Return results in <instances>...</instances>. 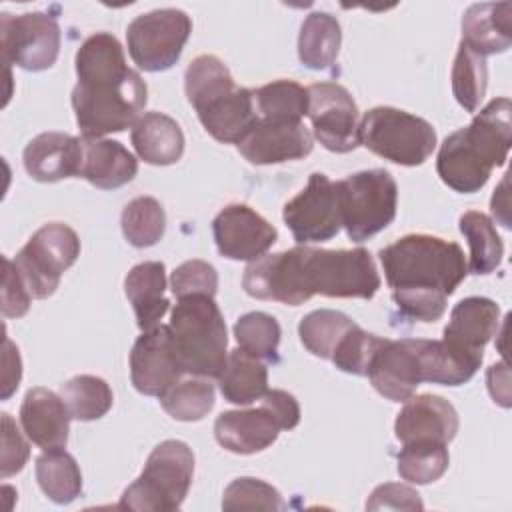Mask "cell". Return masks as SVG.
Segmentation results:
<instances>
[{"label":"cell","instance_id":"6da1fadb","mask_svg":"<svg viewBox=\"0 0 512 512\" xmlns=\"http://www.w3.org/2000/svg\"><path fill=\"white\" fill-rule=\"evenodd\" d=\"M248 296L298 306L312 296L370 300L380 288V276L368 250H324L296 246L264 254L244 270Z\"/></svg>","mask_w":512,"mask_h":512},{"label":"cell","instance_id":"7a4b0ae2","mask_svg":"<svg viewBox=\"0 0 512 512\" xmlns=\"http://www.w3.org/2000/svg\"><path fill=\"white\" fill-rule=\"evenodd\" d=\"M78 84L72 108L82 138H102L132 128L146 106L148 88L140 74L128 68L116 36L96 32L76 52Z\"/></svg>","mask_w":512,"mask_h":512},{"label":"cell","instance_id":"3957f363","mask_svg":"<svg viewBox=\"0 0 512 512\" xmlns=\"http://www.w3.org/2000/svg\"><path fill=\"white\" fill-rule=\"evenodd\" d=\"M378 256L396 306L420 322L438 320L446 310V298L468 274L462 248L430 234L402 236Z\"/></svg>","mask_w":512,"mask_h":512},{"label":"cell","instance_id":"277c9868","mask_svg":"<svg viewBox=\"0 0 512 512\" xmlns=\"http://www.w3.org/2000/svg\"><path fill=\"white\" fill-rule=\"evenodd\" d=\"M510 144V100L494 98L468 126L446 136L436 158L438 176L460 194L478 192L492 170L506 162Z\"/></svg>","mask_w":512,"mask_h":512},{"label":"cell","instance_id":"5b68a950","mask_svg":"<svg viewBox=\"0 0 512 512\" xmlns=\"http://www.w3.org/2000/svg\"><path fill=\"white\" fill-rule=\"evenodd\" d=\"M184 90L198 120L218 142L238 144L258 120L252 90L236 86L226 64L212 54L188 64Z\"/></svg>","mask_w":512,"mask_h":512},{"label":"cell","instance_id":"8992f818","mask_svg":"<svg viewBox=\"0 0 512 512\" xmlns=\"http://www.w3.org/2000/svg\"><path fill=\"white\" fill-rule=\"evenodd\" d=\"M168 330L184 374L202 378H218L222 374L228 360V336L214 298H178Z\"/></svg>","mask_w":512,"mask_h":512},{"label":"cell","instance_id":"52a82bcc","mask_svg":"<svg viewBox=\"0 0 512 512\" xmlns=\"http://www.w3.org/2000/svg\"><path fill=\"white\" fill-rule=\"evenodd\" d=\"M194 454L186 442L164 440L148 456L142 474L124 490L120 508L138 512L178 510L190 490Z\"/></svg>","mask_w":512,"mask_h":512},{"label":"cell","instance_id":"ba28073f","mask_svg":"<svg viewBox=\"0 0 512 512\" xmlns=\"http://www.w3.org/2000/svg\"><path fill=\"white\" fill-rule=\"evenodd\" d=\"M360 144L402 166H418L436 148L432 124L392 106H376L360 120Z\"/></svg>","mask_w":512,"mask_h":512},{"label":"cell","instance_id":"9c48e42d","mask_svg":"<svg viewBox=\"0 0 512 512\" xmlns=\"http://www.w3.org/2000/svg\"><path fill=\"white\" fill-rule=\"evenodd\" d=\"M340 218L352 242H364L396 216L398 186L388 170H362L336 182Z\"/></svg>","mask_w":512,"mask_h":512},{"label":"cell","instance_id":"30bf717a","mask_svg":"<svg viewBox=\"0 0 512 512\" xmlns=\"http://www.w3.org/2000/svg\"><path fill=\"white\" fill-rule=\"evenodd\" d=\"M80 256L78 234L62 224L50 222L38 228L14 258V266L32 298L52 296L62 274Z\"/></svg>","mask_w":512,"mask_h":512},{"label":"cell","instance_id":"8fae6325","mask_svg":"<svg viewBox=\"0 0 512 512\" xmlns=\"http://www.w3.org/2000/svg\"><path fill=\"white\" fill-rule=\"evenodd\" d=\"M192 32V20L178 8H160L136 16L126 30L128 52L146 72L172 68Z\"/></svg>","mask_w":512,"mask_h":512},{"label":"cell","instance_id":"7c38bea8","mask_svg":"<svg viewBox=\"0 0 512 512\" xmlns=\"http://www.w3.org/2000/svg\"><path fill=\"white\" fill-rule=\"evenodd\" d=\"M0 44L4 60L30 72L50 68L60 52V26L44 12L0 16Z\"/></svg>","mask_w":512,"mask_h":512},{"label":"cell","instance_id":"4fadbf2b","mask_svg":"<svg viewBox=\"0 0 512 512\" xmlns=\"http://www.w3.org/2000/svg\"><path fill=\"white\" fill-rule=\"evenodd\" d=\"M308 118L314 138L326 150L346 154L360 144L358 106L344 86L336 82L308 86Z\"/></svg>","mask_w":512,"mask_h":512},{"label":"cell","instance_id":"5bb4252c","mask_svg":"<svg viewBox=\"0 0 512 512\" xmlns=\"http://www.w3.org/2000/svg\"><path fill=\"white\" fill-rule=\"evenodd\" d=\"M282 216L298 244L334 238L342 228L336 182L322 172L310 174L306 188L286 202Z\"/></svg>","mask_w":512,"mask_h":512},{"label":"cell","instance_id":"9a60e30c","mask_svg":"<svg viewBox=\"0 0 512 512\" xmlns=\"http://www.w3.org/2000/svg\"><path fill=\"white\" fill-rule=\"evenodd\" d=\"M216 248L230 260H258L278 238L276 228L246 204H230L212 220Z\"/></svg>","mask_w":512,"mask_h":512},{"label":"cell","instance_id":"2e32d148","mask_svg":"<svg viewBox=\"0 0 512 512\" xmlns=\"http://www.w3.org/2000/svg\"><path fill=\"white\" fill-rule=\"evenodd\" d=\"M182 374L168 326L158 324L138 336L130 352V380L140 394L160 398Z\"/></svg>","mask_w":512,"mask_h":512},{"label":"cell","instance_id":"e0dca14e","mask_svg":"<svg viewBox=\"0 0 512 512\" xmlns=\"http://www.w3.org/2000/svg\"><path fill=\"white\" fill-rule=\"evenodd\" d=\"M236 146L248 162L262 166L304 158L312 152L314 140L302 122L258 118Z\"/></svg>","mask_w":512,"mask_h":512},{"label":"cell","instance_id":"ac0fdd59","mask_svg":"<svg viewBox=\"0 0 512 512\" xmlns=\"http://www.w3.org/2000/svg\"><path fill=\"white\" fill-rule=\"evenodd\" d=\"M366 376L384 398L392 402L408 400L422 382L412 338H384L368 364Z\"/></svg>","mask_w":512,"mask_h":512},{"label":"cell","instance_id":"d6986e66","mask_svg":"<svg viewBox=\"0 0 512 512\" xmlns=\"http://www.w3.org/2000/svg\"><path fill=\"white\" fill-rule=\"evenodd\" d=\"M458 432V412L454 406L436 394H420L404 400L394 422L396 438L406 442L434 440L448 444Z\"/></svg>","mask_w":512,"mask_h":512},{"label":"cell","instance_id":"ffe728a7","mask_svg":"<svg viewBox=\"0 0 512 512\" xmlns=\"http://www.w3.org/2000/svg\"><path fill=\"white\" fill-rule=\"evenodd\" d=\"M22 160L26 172L38 182H58L78 176L82 140L66 132H42L26 144Z\"/></svg>","mask_w":512,"mask_h":512},{"label":"cell","instance_id":"44dd1931","mask_svg":"<svg viewBox=\"0 0 512 512\" xmlns=\"http://www.w3.org/2000/svg\"><path fill=\"white\" fill-rule=\"evenodd\" d=\"M20 424L28 440L42 450L64 448L70 430V412L64 400L48 388H30L20 406Z\"/></svg>","mask_w":512,"mask_h":512},{"label":"cell","instance_id":"7402d4cb","mask_svg":"<svg viewBox=\"0 0 512 512\" xmlns=\"http://www.w3.org/2000/svg\"><path fill=\"white\" fill-rule=\"evenodd\" d=\"M278 420L266 406L222 412L214 422V436L234 454H254L268 448L280 432Z\"/></svg>","mask_w":512,"mask_h":512},{"label":"cell","instance_id":"603a6c76","mask_svg":"<svg viewBox=\"0 0 512 512\" xmlns=\"http://www.w3.org/2000/svg\"><path fill=\"white\" fill-rule=\"evenodd\" d=\"M422 382L460 386L468 382L482 364V352L458 348L446 340L412 338Z\"/></svg>","mask_w":512,"mask_h":512},{"label":"cell","instance_id":"cb8c5ba5","mask_svg":"<svg viewBox=\"0 0 512 512\" xmlns=\"http://www.w3.org/2000/svg\"><path fill=\"white\" fill-rule=\"evenodd\" d=\"M82 164L80 178L102 190H114L128 184L138 172L134 154L116 140L106 138H80Z\"/></svg>","mask_w":512,"mask_h":512},{"label":"cell","instance_id":"d4e9b609","mask_svg":"<svg viewBox=\"0 0 512 512\" xmlns=\"http://www.w3.org/2000/svg\"><path fill=\"white\" fill-rule=\"evenodd\" d=\"M498 324L500 306L494 300L468 296L452 308L442 340L470 352H484V346L498 332Z\"/></svg>","mask_w":512,"mask_h":512},{"label":"cell","instance_id":"484cf974","mask_svg":"<svg viewBox=\"0 0 512 512\" xmlns=\"http://www.w3.org/2000/svg\"><path fill=\"white\" fill-rule=\"evenodd\" d=\"M510 12V2L472 4L462 16V42L484 58L508 50L512 42Z\"/></svg>","mask_w":512,"mask_h":512},{"label":"cell","instance_id":"4316f807","mask_svg":"<svg viewBox=\"0 0 512 512\" xmlns=\"http://www.w3.org/2000/svg\"><path fill=\"white\" fill-rule=\"evenodd\" d=\"M166 272L162 262H140L124 278V292L134 308L136 324L142 332L158 326L162 316L168 312Z\"/></svg>","mask_w":512,"mask_h":512},{"label":"cell","instance_id":"83f0119b","mask_svg":"<svg viewBox=\"0 0 512 512\" xmlns=\"http://www.w3.org/2000/svg\"><path fill=\"white\" fill-rule=\"evenodd\" d=\"M136 154L154 166H168L184 154V134L178 122L162 112H146L130 130Z\"/></svg>","mask_w":512,"mask_h":512},{"label":"cell","instance_id":"f1b7e54d","mask_svg":"<svg viewBox=\"0 0 512 512\" xmlns=\"http://www.w3.org/2000/svg\"><path fill=\"white\" fill-rule=\"evenodd\" d=\"M218 384L224 400L238 406L252 404L268 392V370L260 358L236 348L228 352Z\"/></svg>","mask_w":512,"mask_h":512},{"label":"cell","instance_id":"f546056e","mask_svg":"<svg viewBox=\"0 0 512 512\" xmlns=\"http://www.w3.org/2000/svg\"><path fill=\"white\" fill-rule=\"evenodd\" d=\"M340 42L338 20L328 12H312L300 26L298 58L310 70H326L334 64Z\"/></svg>","mask_w":512,"mask_h":512},{"label":"cell","instance_id":"4dcf8cb0","mask_svg":"<svg viewBox=\"0 0 512 512\" xmlns=\"http://www.w3.org/2000/svg\"><path fill=\"white\" fill-rule=\"evenodd\" d=\"M36 480L40 490L56 504H70L82 492L80 468L66 450H44L36 458Z\"/></svg>","mask_w":512,"mask_h":512},{"label":"cell","instance_id":"1f68e13d","mask_svg":"<svg viewBox=\"0 0 512 512\" xmlns=\"http://www.w3.org/2000/svg\"><path fill=\"white\" fill-rule=\"evenodd\" d=\"M460 232L470 244V264L472 274H490L494 272L504 256L502 238L496 232L492 220L476 210L464 212L460 216Z\"/></svg>","mask_w":512,"mask_h":512},{"label":"cell","instance_id":"d6a6232c","mask_svg":"<svg viewBox=\"0 0 512 512\" xmlns=\"http://www.w3.org/2000/svg\"><path fill=\"white\" fill-rule=\"evenodd\" d=\"M260 118L278 122H302L308 116V88L294 80H274L252 90Z\"/></svg>","mask_w":512,"mask_h":512},{"label":"cell","instance_id":"836d02e7","mask_svg":"<svg viewBox=\"0 0 512 512\" xmlns=\"http://www.w3.org/2000/svg\"><path fill=\"white\" fill-rule=\"evenodd\" d=\"M60 398L64 400L70 418L88 422L102 418L112 408V390L106 380L90 374L70 378L60 386Z\"/></svg>","mask_w":512,"mask_h":512},{"label":"cell","instance_id":"e575fe53","mask_svg":"<svg viewBox=\"0 0 512 512\" xmlns=\"http://www.w3.org/2000/svg\"><path fill=\"white\" fill-rule=\"evenodd\" d=\"M356 322L336 310H314L298 324L304 348L318 358H332L336 346Z\"/></svg>","mask_w":512,"mask_h":512},{"label":"cell","instance_id":"d590c367","mask_svg":"<svg viewBox=\"0 0 512 512\" xmlns=\"http://www.w3.org/2000/svg\"><path fill=\"white\" fill-rule=\"evenodd\" d=\"M450 464L448 448L434 440L406 442L398 454V474L412 484H430L438 480Z\"/></svg>","mask_w":512,"mask_h":512},{"label":"cell","instance_id":"8d00e7d4","mask_svg":"<svg viewBox=\"0 0 512 512\" xmlns=\"http://www.w3.org/2000/svg\"><path fill=\"white\" fill-rule=\"evenodd\" d=\"M488 84L486 58L460 42L452 66V92L466 112H476Z\"/></svg>","mask_w":512,"mask_h":512},{"label":"cell","instance_id":"74e56055","mask_svg":"<svg viewBox=\"0 0 512 512\" xmlns=\"http://www.w3.org/2000/svg\"><path fill=\"white\" fill-rule=\"evenodd\" d=\"M122 234L136 248L154 246L166 228V214L162 204L152 196H138L122 210Z\"/></svg>","mask_w":512,"mask_h":512},{"label":"cell","instance_id":"f35d334b","mask_svg":"<svg viewBox=\"0 0 512 512\" xmlns=\"http://www.w3.org/2000/svg\"><path fill=\"white\" fill-rule=\"evenodd\" d=\"M162 408L180 422L202 420L214 406V386L208 378L178 380L160 396Z\"/></svg>","mask_w":512,"mask_h":512},{"label":"cell","instance_id":"ab89813d","mask_svg":"<svg viewBox=\"0 0 512 512\" xmlns=\"http://www.w3.org/2000/svg\"><path fill=\"white\" fill-rule=\"evenodd\" d=\"M234 336L244 352L268 362L278 358L282 330L274 316L266 312H248L236 320Z\"/></svg>","mask_w":512,"mask_h":512},{"label":"cell","instance_id":"60d3db41","mask_svg":"<svg viewBox=\"0 0 512 512\" xmlns=\"http://www.w3.org/2000/svg\"><path fill=\"white\" fill-rule=\"evenodd\" d=\"M224 510H284L286 504L280 492L258 478L232 480L222 496Z\"/></svg>","mask_w":512,"mask_h":512},{"label":"cell","instance_id":"b9f144b4","mask_svg":"<svg viewBox=\"0 0 512 512\" xmlns=\"http://www.w3.org/2000/svg\"><path fill=\"white\" fill-rule=\"evenodd\" d=\"M382 340L384 338L368 334L358 324H354L346 332V336L340 340V344L336 346L330 360L342 372L356 374V376H366L368 364H370L374 352L378 350V346L382 344Z\"/></svg>","mask_w":512,"mask_h":512},{"label":"cell","instance_id":"7bdbcfd3","mask_svg":"<svg viewBox=\"0 0 512 512\" xmlns=\"http://www.w3.org/2000/svg\"><path fill=\"white\" fill-rule=\"evenodd\" d=\"M170 288L176 298L210 296L218 290V274L212 264L204 260H186L170 276Z\"/></svg>","mask_w":512,"mask_h":512},{"label":"cell","instance_id":"ee69618b","mask_svg":"<svg viewBox=\"0 0 512 512\" xmlns=\"http://www.w3.org/2000/svg\"><path fill=\"white\" fill-rule=\"evenodd\" d=\"M30 456L28 442L22 438L10 414H2V478L20 472Z\"/></svg>","mask_w":512,"mask_h":512},{"label":"cell","instance_id":"f6af8a7d","mask_svg":"<svg viewBox=\"0 0 512 512\" xmlns=\"http://www.w3.org/2000/svg\"><path fill=\"white\" fill-rule=\"evenodd\" d=\"M368 510H422L420 494L406 484H380L374 488L366 502Z\"/></svg>","mask_w":512,"mask_h":512},{"label":"cell","instance_id":"bcb514c9","mask_svg":"<svg viewBox=\"0 0 512 512\" xmlns=\"http://www.w3.org/2000/svg\"><path fill=\"white\" fill-rule=\"evenodd\" d=\"M32 294L22 282L14 260L4 258V280H2V314L6 318H20L30 308Z\"/></svg>","mask_w":512,"mask_h":512},{"label":"cell","instance_id":"7dc6e473","mask_svg":"<svg viewBox=\"0 0 512 512\" xmlns=\"http://www.w3.org/2000/svg\"><path fill=\"white\" fill-rule=\"evenodd\" d=\"M260 400V404L266 406L278 420L282 430H292L298 426L300 406L292 394H288L286 390H268Z\"/></svg>","mask_w":512,"mask_h":512},{"label":"cell","instance_id":"c3c4849f","mask_svg":"<svg viewBox=\"0 0 512 512\" xmlns=\"http://www.w3.org/2000/svg\"><path fill=\"white\" fill-rule=\"evenodd\" d=\"M2 362H4V370H2V400H6V398H10L14 394V390L20 384V378H22L20 354H18V348L10 342L8 336H4Z\"/></svg>","mask_w":512,"mask_h":512},{"label":"cell","instance_id":"681fc988","mask_svg":"<svg viewBox=\"0 0 512 512\" xmlns=\"http://www.w3.org/2000/svg\"><path fill=\"white\" fill-rule=\"evenodd\" d=\"M486 380H488V390H490V396L494 398V402L508 408L510 406V386H508V366H506V362L492 364L488 374H486Z\"/></svg>","mask_w":512,"mask_h":512},{"label":"cell","instance_id":"f907efd6","mask_svg":"<svg viewBox=\"0 0 512 512\" xmlns=\"http://www.w3.org/2000/svg\"><path fill=\"white\" fill-rule=\"evenodd\" d=\"M506 186H508V174L502 178L500 186L494 190V196H492V214L502 222V226L510 228V218H508V192H506Z\"/></svg>","mask_w":512,"mask_h":512}]
</instances>
